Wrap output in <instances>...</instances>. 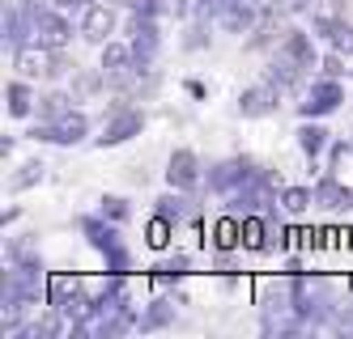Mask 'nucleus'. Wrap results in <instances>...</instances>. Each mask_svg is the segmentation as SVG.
Listing matches in <instances>:
<instances>
[{
  "instance_id": "obj_1",
  "label": "nucleus",
  "mask_w": 353,
  "mask_h": 339,
  "mask_svg": "<svg viewBox=\"0 0 353 339\" xmlns=\"http://www.w3.org/2000/svg\"><path fill=\"white\" fill-rule=\"evenodd\" d=\"M294 309L302 327H327V318H332L336 309V289L319 276H294Z\"/></svg>"
},
{
  "instance_id": "obj_2",
  "label": "nucleus",
  "mask_w": 353,
  "mask_h": 339,
  "mask_svg": "<svg viewBox=\"0 0 353 339\" xmlns=\"http://www.w3.org/2000/svg\"><path fill=\"white\" fill-rule=\"evenodd\" d=\"M13 68L17 76H26V81H56L64 72V60H60V47H47V43H26L13 51Z\"/></svg>"
},
{
  "instance_id": "obj_3",
  "label": "nucleus",
  "mask_w": 353,
  "mask_h": 339,
  "mask_svg": "<svg viewBox=\"0 0 353 339\" xmlns=\"http://www.w3.org/2000/svg\"><path fill=\"white\" fill-rule=\"evenodd\" d=\"M47 280L43 276V263H13L5 272V284H0V297L5 301H21V305H39L47 297Z\"/></svg>"
},
{
  "instance_id": "obj_4",
  "label": "nucleus",
  "mask_w": 353,
  "mask_h": 339,
  "mask_svg": "<svg viewBox=\"0 0 353 339\" xmlns=\"http://www.w3.org/2000/svg\"><path fill=\"white\" fill-rule=\"evenodd\" d=\"M30 140H39V144H81L85 136H90V119L81 115V111H68V115H60L56 123H34L30 132H26Z\"/></svg>"
},
{
  "instance_id": "obj_5",
  "label": "nucleus",
  "mask_w": 353,
  "mask_h": 339,
  "mask_svg": "<svg viewBox=\"0 0 353 339\" xmlns=\"http://www.w3.org/2000/svg\"><path fill=\"white\" fill-rule=\"evenodd\" d=\"M341 102H345L341 81H336V76H323V81H311V94H307V102L298 107V115H302V119H319V115H332Z\"/></svg>"
},
{
  "instance_id": "obj_6",
  "label": "nucleus",
  "mask_w": 353,
  "mask_h": 339,
  "mask_svg": "<svg viewBox=\"0 0 353 339\" xmlns=\"http://www.w3.org/2000/svg\"><path fill=\"white\" fill-rule=\"evenodd\" d=\"M128 43L137 51V64H154V56H158V21H154V13H132L128 17Z\"/></svg>"
},
{
  "instance_id": "obj_7",
  "label": "nucleus",
  "mask_w": 353,
  "mask_h": 339,
  "mask_svg": "<svg viewBox=\"0 0 353 339\" xmlns=\"http://www.w3.org/2000/svg\"><path fill=\"white\" fill-rule=\"evenodd\" d=\"M141 127H145V115H141V111L115 107V111H111V119L103 123V136H98V144H103V149H111V144H123V140L141 136Z\"/></svg>"
},
{
  "instance_id": "obj_8",
  "label": "nucleus",
  "mask_w": 353,
  "mask_h": 339,
  "mask_svg": "<svg viewBox=\"0 0 353 339\" xmlns=\"http://www.w3.org/2000/svg\"><path fill=\"white\" fill-rule=\"evenodd\" d=\"M34 39L47 47H68L72 43V17H64L60 9H39L34 13Z\"/></svg>"
},
{
  "instance_id": "obj_9",
  "label": "nucleus",
  "mask_w": 353,
  "mask_h": 339,
  "mask_svg": "<svg viewBox=\"0 0 353 339\" xmlns=\"http://www.w3.org/2000/svg\"><path fill=\"white\" fill-rule=\"evenodd\" d=\"M256 174V166L251 162H243V157H230V162H217L213 170H209V191H217V195H234L243 182Z\"/></svg>"
},
{
  "instance_id": "obj_10",
  "label": "nucleus",
  "mask_w": 353,
  "mask_h": 339,
  "mask_svg": "<svg viewBox=\"0 0 353 339\" xmlns=\"http://www.w3.org/2000/svg\"><path fill=\"white\" fill-rule=\"evenodd\" d=\"M166 182H170L174 191H196V187H200V157H196L192 149H174V153H170Z\"/></svg>"
},
{
  "instance_id": "obj_11",
  "label": "nucleus",
  "mask_w": 353,
  "mask_h": 339,
  "mask_svg": "<svg viewBox=\"0 0 353 339\" xmlns=\"http://www.w3.org/2000/svg\"><path fill=\"white\" fill-rule=\"evenodd\" d=\"M276 107H281V89L268 85V81L243 89V98H239V111H243L247 119H264V115H272Z\"/></svg>"
},
{
  "instance_id": "obj_12",
  "label": "nucleus",
  "mask_w": 353,
  "mask_h": 339,
  "mask_svg": "<svg viewBox=\"0 0 353 339\" xmlns=\"http://www.w3.org/2000/svg\"><path fill=\"white\" fill-rule=\"evenodd\" d=\"M77 25H81V39H90V43H107V39L115 34V9H111V5H98V0H94Z\"/></svg>"
},
{
  "instance_id": "obj_13",
  "label": "nucleus",
  "mask_w": 353,
  "mask_h": 339,
  "mask_svg": "<svg viewBox=\"0 0 353 339\" xmlns=\"http://www.w3.org/2000/svg\"><path fill=\"white\" fill-rule=\"evenodd\" d=\"M302 72H307V68H302L298 60H290L285 51H276L272 64H268V72H264V81H268V85H276L281 94H294V89H298V81H302Z\"/></svg>"
},
{
  "instance_id": "obj_14",
  "label": "nucleus",
  "mask_w": 353,
  "mask_h": 339,
  "mask_svg": "<svg viewBox=\"0 0 353 339\" xmlns=\"http://www.w3.org/2000/svg\"><path fill=\"white\" fill-rule=\"evenodd\" d=\"M315 204L332 208V212H349V208H353V187H341V182L327 174V178L315 182Z\"/></svg>"
},
{
  "instance_id": "obj_15",
  "label": "nucleus",
  "mask_w": 353,
  "mask_h": 339,
  "mask_svg": "<svg viewBox=\"0 0 353 339\" xmlns=\"http://www.w3.org/2000/svg\"><path fill=\"white\" fill-rule=\"evenodd\" d=\"M276 51H285V56H290V60H298L302 68H315V64H319L315 39H311V34H302V30H290L281 43H276Z\"/></svg>"
},
{
  "instance_id": "obj_16",
  "label": "nucleus",
  "mask_w": 353,
  "mask_h": 339,
  "mask_svg": "<svg viewBox=\"0 0 353 339\" xmlns=\"http://www.w3.org/2000/svg\"><path fill=\"white\" fill-rule=\"evenodd\" d=\"M5 102H9V115H13V119H26V115H34V107H39V94L30 89L26 76H17V81H9V89H5Z\"/></svg>"
},
{
  "instance_id": "obj_17",
  "label": "nucleus",
  "mask_w": 353,
  "mask_h": 339,
  "mask_svg": "<svg viewBox=\"0 0 353 339\" xmlns=\"http://www.w3.org/2000/svg\"><path fill=\"white\" fill-rule=\"evenodd\" d=\"M81 233H85V238H90L98 250H103V254L119 246V229H115V221L107 225V217H103V212H98V217H81Z\"/></svg>"
},
{
  "instance_id": "obj_18",
  "label": "nucleus",
  "mask_w": 353,
  "mask_h": 339,
  "mask_svg": "<svg viewBox=\"0 0 353 339\" xmlns=\"http://www.w3.org/2000/svg\"><path fill=\"white\" fill-rule=\"evenodd\" d=\"M128 68H137V51H132V43H115V39H107V43H103V72H128Z\"/></svg>"
},
{
  "instance_id": "obj_19",
  "label": "nucleus",
  "mask_w": 353,
  "mask_h": 339,
  "mask_svg": "<svg viewBox=\"0 0 353 339\" xmlns=\"http://www.w3.org/2000/svg\"><path fill=\"white\" fill-rule=\"evenodd\" d=\"M72 102H77V98H72V89H52V94H43L39 98V119H47V123H56L60 115H68L72 111Z\"/></svg>"
},
{
  "instance_id": "obj_20",
  "label": "nucleus",
  "mask_w": 353,
  "mask_h": 339,
  "mask_svg": "<svg viewBox=\"0 0 353 339\" xmlns=\"http://www.w3.org/2000/svg\"><path fill=\"white\" fill-rule=\"evenodd\" d=\"M60 327H64V314L56 309V314H43V318H34V322H21L17 339H56Z\"/></svg>"
},
{
  "instance_id": "obj_21",
  "label": "nucleus",
  "mask_w": 353,
  "mask_h": 339,
  "mask_svg": "<svg viewBox=\"0 0 353 339\" xmlns=\"http://www.w3.org/2000/svg\"><path fill=\"white\" fill-rule=\"evenodd\" d=\"M170 322H174V305H170V301H154V305H149L145 314L137 318L141 331H162V327H170Z\"/></svg>"
},
{
  "instance_id": "obj_22",
  "label": "nucleus",
  "mask_w": 353,
  "mask_h": 339,
  "mask_svg": "<svg viewBox=\"0 0 353 339\" xmlns=\"http://www.w3.org/2000/svg\"><path fill=\"white\" fill-rule=\"evenodd\" d=\"M323 144H327V132H323L319 123H311V119H307V123L298 127V149L307 153V157H319V153H323Z\"/></svg>"
},
{
  "instance_id": "obj_23",
  "label": "nucleus",
  "mask_w": 353,
  "mask_h": 339,
  "mask_svg": "<svg viewBox=\"0 0 353 339\" xmlns=\"http://www.w3.org/2000/svg\"><path fill=\"white\" fill-rule=\"evenodd\" d=\"M158 217H166L170 225H179V221L188 217V191H174V187H170V191L158 199Z\"/></svg>"
},
{
  "instance_id": "obj_24",
  "label": "nucleus",
  "mask_w": 353,
  "mask_h": 339,
  "mask_svg": "<svg viewBox=\"0 0 353 339\" xmlns=\"http://www.w3.org/2000/svg\"><path fill=\"white\" fill-rule=\"evenodd\" d=\"M311 204H315V187H285L281 191V208H285V212H294V217H302Z\"/></svg>"
},
{
  "instance_id": "obj_25",
  "label": "nucleus",
  "mask_w": 353,
  "mask_h": 339,
  "mask_svg": "<svg viewBox=\"0 0 353 339\" xmlns=\"http://www.w3.org/2000/svg\"><path fill=\"white\" fill-rule=\"evenodd\" d=\"M98 89H107V72L98 68V72H77L72 76V98H90V94H98Z\"/></svg>"
},
{
  "instance_id": "obj_26",
  "label": "nucleus",
  "mask_w": 353,
  "mask_h": 339,
  "mask_svg": "<svg viewBox=\"0 0 353 339\" xmlns=\"http://www.w3.org/2000/svg\"><path fill=\"white\" fill-rule=\"evenodd\" d=\"M217 250H234L239 242H243V225H239V217H225L221 225H217Z\"/></svg>"
},
{
  "instance_id": "obj_27",
  "label": "nucleus",
  "mask_w": 353,
  "mask_h": 339,
  "mask_svg": "<svg viewBox=\"0 0 353 339\" xmlns=\"http://www.w3.org/2000/svg\"><path fill=\"white\" fill-rule=\"evenodd\" d=\"M43 170H47L43 162H26V166H21V174H13V182H9V187H13V191H26V187H34V182L43 178Z\"/></svg>"
},
{
  "instance_id": "obj_28",
  "label": "nucleus",
  "mask_w": 353,
  "mask_h": 339,
  "mask_svg": "<svg viewBox=\"0 0 353 339\" xmlns=\"http://www.w3.org/2000/svg\"><path fill=\"white\" fill-rule=\"evenodd\" d=\"M154 272H158V284H170V280L188 276V259H183V254H174V259H166V263H158Z\"/></svg>"
},
{
  "instance_id": "obj_29",
  "label": "nucleus",
  "mask_w": 353,
  "mask_h": 339,
  "mask_svg": "<svg viewBox=\"0 0 353 339\" xmlns=\"http://www.w3.org/2000/svg\"><path fill=\"white\" fill-rule=\"evenodd\" d=\"M68 293H77V280H68V276H52V284H47V301L60 305Z\"/></svg>"
},
{
  "instance_id": "obj_30",
  "label": "nucleus",
  "mask_w": 353,
  "mask_h": 339,
  "mask_svg": "<svg viewBox=\"0 0 353 339\" xmlns=\"http://www.w3.org/2000/svg\"><path fill=\"white\" fill-rule=\"evenodd\" d=\"M103 217H107V221H115V225H119V221H128V199L107 195V199H103Z\"/></svg>"
},
{
  "instance_id": "obj_31",
  "label": "nucleus",
  "mask_w": 353,
  "mask_h": 339,
  "mask_svg": "<svg viewBox=\"0 0 353 339\" xmlns=\"http://www.w3.org/2000/svg\"><path fill=\"white\" fill-rule=\"evenodd\" d=\"M170 229H174V225H170L166 217H154V225H149V246H158V250H162V246L170 242Z\"/></svg>"
},
{
  "instance_id": "obj_32",
  "label": "nucleus",
  "mask_w": 353,
  "mask_h": 339,
  "mask_svg": "<svg viewBox=\"0 0 353 339\" xmlns=\"http://www.w3.org/2000/svg\"><path fill=\"white\" fill-rule=\"evenodd\" d=\"M90 5H94V0H52V9H60V13H64V17H72V21H81Z\"/></svg>"
},
{
  "instance_id": "obj_33",
  "label": "nucleus",
  "mask_w": 353,
  "mask_h": 339,
  "mask_svg": "<svg viewBox=\"0 0 353 339\" xmlns=\"http://www.w3.org/2000/svg\"><path fill=\"white\" fill-rule=\"evenodd\" d=\"M332 47L341 51V56H353V25H349V21H341V25H336V34H332Z\"/></svg>"
},
{
  "instance_id": "obj_34",
  "label": "nucleus",
  "mask_w": 353,
  "mask_h": 339,
  "mask_svg": "<svg viewBox=\"0 0 353 339\" xmlns=\"http://www.w3.org/2000/svg\"><path fill=\"white\" fill-rule=\"evenodd\" d=\"M107 267H111V276H123V272H128V250H123V246L107 250Z\"/></svg>"
},
{
  "instance_id": "obj_35",
  "label": "nucleus",
  "mask_w": 353,
  "mask_h": 339,
  "mask_svg": "<svg viewBox=\"0 0 353 339\" xmlns=\"http://www.w3.org/2000/svg\"><path fill=\"white\" fill-rule=\"evenodd\" d=\"M319 0H276V9L281 13H311Z\"/></svg>"
},
{
  "instance_id": "obj_36",
  "label": "nucleus",
  "mask_w": 353,
  "mask_h": 339,
  "mask_svg": "<svg viewBox=\"0 0 353 339\" xmlns=\"http://www.w3.org/2000/svg\"><path fill=\"white\" fill-rule=\"evenodd\" d=\"M123 5H132V13H158L162 0H123Z\"/></svg>"
},
{
  "instance_id": "obj_37",
  "label": "nucleus",
  "mask_w": 353,
  "mask_h": 339,
  "mask_svg": "<svg viewBox=\"0 0 353 339\" xmlns=\"http://www.w3.org/2000/svg\"><path fill=\"white\" fill-rule=\"evenodd\" d=\"M341 72H345V60L341 56H327L323 60V76H341Z\"/></svg>"
},
{
  "instance_id": "obj_38",
  "label": "nucleus",
  "mask_w": 353,
  "mask_h": 339,
  "mask_svg": "<svg viewBox=\"0 0 353 339\" xmlns=\"http://www.w3.org/2000/svg\"><path fill=\"white\" fill-rule=\"evenodd\" d=\"M341 5H345V0H341Z\"/></svg>"
}]
</instances>
